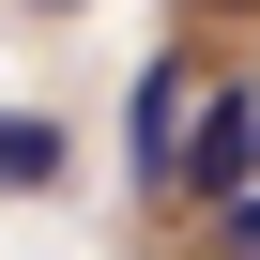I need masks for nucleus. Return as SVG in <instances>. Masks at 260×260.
<instances>
[{
  "instance_id": "20e7f679",
  "label": "nucleus",
  "mask_w": 260,
  "mask_h": 260,
  "mask_svg": "<svg viewBox=\"0 0 260 260\" xmlns=\"http://www.w3.org/2000/svg\"><path fill=\"white\" fill-rule=\"evenodd\" d=\"M214 230H230V260H260V199H230V214H214Z\"/></svg>"
},
{
  "instance_id": "7ed1b4c3",
  "label": "nucleus",
  "mask_w": 260,
  "mask_h": 260,
  "mask_svg": "<svg viewBox=\"0 0 260 260\" xmlns=\"http://www.w3.org/2000/svg\"><path fill=\"white\" fill-rule=\"evenodd\" d=\"M46 184H61V122L0 107V199H46Z\"/></svg>"
},
{
  "instance_id": "39448f33",
  "label": "nucleus",
  "mask_w": 260,
  "mask_h": 260,
  "mask_svg": "<svg viewBox=\"0 0 260 260\" xmlns=\"http://www.w3.org/2000/svg\"><path fill=\"white\" fill-rule=\"evenodd\" d=\"M199 16H260V0H199Z\"/></svg>"
},
{
  "instance_id": "f03ea898",
  "label": "nucleus",
  "mask_w": 260,
  "mask_h": 260,
  "mask_svg": "<svg viewBox=\"0 0 260 260\" xmlns=\"http://www.w3.org/2000/svg\"><path fill=\"white\" fill-rule=\"evenodd\" d=\"M184 199H260V92L245 77H214V107H199V153H184Z\"/></svg>"
},
{
  "instance_id": "f257e3e1",
  "label": "nucleus",
  "mask_w": 260,
  "mask_h": 260,
  "mask_svg": "<svg viewBox=\"0 0 260 260\" xmlns=\"http://www.w3.org/2000/svg\"><path fill=\"white\" fill-rule=\"evenodd\" d=\"M199 107H214V77H199V61H153V77H138V107H122V122H138V184H153V199H169V184H184V153H199Z\"/></svg>"
}]
</instances>
